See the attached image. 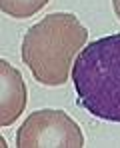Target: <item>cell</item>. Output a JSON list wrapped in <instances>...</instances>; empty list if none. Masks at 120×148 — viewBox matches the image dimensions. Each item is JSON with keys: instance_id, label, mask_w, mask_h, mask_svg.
Segmentation results:
<instances>
[{"instance_id": "cell-1", "label": "cell", "mask_w": 120, "mask_h": 148, "mask_svg": "<svg viewBox=\"0 0 120 148\" xmlns=\"http://www.w3.org/2000/svg\"><path fill=\"white\" fill-rule=\"evenodd\" d=\"M88 30L70 12H52L32 24L22 38V62L44 86H64L70 64L86 46Z\"/></svg>"}, {"instance_id": "cell-2", "label": "cell", "mask_w": 120, "mask_h": 148, "mask_svg": "<svg viewBox=\"0 0 120 148\" xmlns=\"http://www.w3.org/2000/svg\"><path fill=\"white\" fill-rule=\"evenodd\" d=\"M70 76L86 112L120 122V34L88 42L78 52Z\"/></svg>"}, {"instance_id": "cell-3", "label": "cell", "mask_w": 120, "mask_h": 148, "mask_svg": "<svg viewBox=\"0 0 120 148\" xmlns=\"http://www.w3.org/2000/svg\"><path fill=\"white\" fill-rule=\"evenodd\" d=\"M18 148H82L84 134L80 126L62 110H36L16 132Z\"/></svg>"}, {"instance_id": "cell-4", "label": "cell", "mask_w": 120, "mask_h": 148, "mask_svg": "<svg viewBox=\"0 0 120 148\" xmlns=\"http://www.w3.org/2000/svg\"><path fill=\"white\" fill-rule=\"evenodd\" d=\"M0 88H2V102H0V126L6 128L18 120V116L26 108V84L22 74L10 62L0 60Z\"/></svg>"}, {"instance_id": "cell-5", "label": "cell", "mask_w": 120, "mask_h": 148, "mask_svg": "<svg viewBox=\"0 0 120 148\" xmlns=\"http://www.w3.org/2000/svg\"><path fill=\"white\" fill-rule=\"evenodd\" d=\"M50 0H0V8L6 16L12 18H30L38 14Z\"/></svg>"}, {"instance_id": "cell-6", "label": "cell", "mask_w": 120, "mask_h": 148, "mask_svg": "<svg viewBox=\"0 0 120 148\" xmlns=\"http://www.w3.org/2000/svg\"><path fill=\"white\" fill-rule=\"evenodd\" d=\"M112 8H114V12H116V16L120 20V0H112Z\"/></svg>"}]
</instances>
